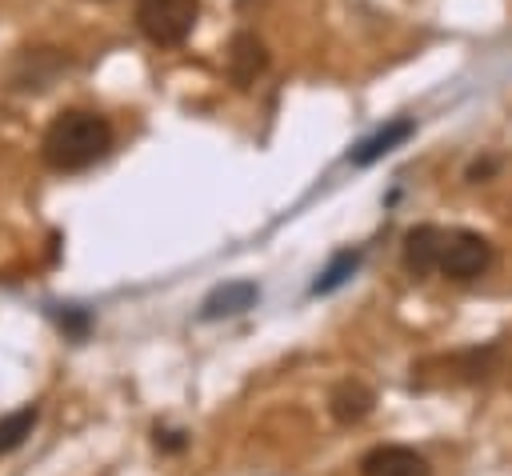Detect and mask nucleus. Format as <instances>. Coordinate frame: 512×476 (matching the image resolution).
I'll use <instances>...</instances> for the list:
<instances>
[{"instance_id": "nucleus-8", "label": "nucleus", "mask_w": 512, "mask_h": 476, "mask_svg": "<svg viewBox=\"0 0 512 476\" xmlns=\"http://www.w3.org/2000/svg\"><path fill=\"white\" fill-rule=\"evenodd\" d=\"M416 132V120H408V116H400V120H388L384 128H376L372 136H364L352 152H348V160L356 164V168H368V164H376L380 156H388L392 148H400L408 136Z\"/></svg>"}, {"instance_id": "nucleus-1", "label": "nucleus", "mask_w": 512, "mask_h": 476, "mask_svg": "<svg viewBox=\"0 0 512 476\" xmlns=\"http://www.w3.org/2000/svg\"><path fill=\"white\" fill-rule=\"evenodd\" d=\"M112 124L88 108H64L52 116L40 140V156L52 172H84L112 152Z\"/></svg>"}, {"instance_id": "nucleus-5", "label": "nucleus", "mask_w": 512, "mask_h": 476, "mask_svg": "<svg viewBox=\"0 0 512 476\" xmlns=\"http://www.w3.org/2000/svg\"><path fill=\"white\" fill-rule=\"evenodd\" d=\"M268 68V48L256 32H236L228 44V76L236 88H252L256 76H264Z\"/></svg>"}, {"instance_id": "nucleus-4", "label": "nucleus", "mask_w": 512, "mask_h": 476, "mask_svg": "<svg viewBox=\"0 0 512 476\" xmlns=\"http://www.w3.org/2000/svg\"><path fill=\"white\" fill-rule=\"evenodd\" d=\"M360 476H432V464L404 444H380L372 452H364L360 460Z\"/></svg>"}, {"instance_id": "nucleus-13", "label": "nucleus", "mask_w": 512, "mask_h": 476, "mask_svg": "<svg viewBox=\"0 0 512 476\" xmlns=\"http://www.w3.org/2000/svg\"><path fill=\"white\" fill-rule=\"evenodd\" d=\"M188 440L184 432H168V428H156V448H168V452H180Z\"/></svg>"}, {"instance_id": "nucleus-6", "label": "nucleus", "mask_w": 512, "mask_h": 476, "mask_svg": "<svg viewBox=\"0 0 512 476\" xmlns=\"http://www.w3.org/2000/svg\"><path fill=\"white\" fill-rule=\"evenodd\" d=\"M440 244H444V228H436V224L408 228L404 232V252H400L404 268L412 276H432L436 272V260H440Z\"/></svg>"}, {"instance_id": "nucleus-9", "label": "nucleus", "mask_w": 512, "mask_h": 476, "mask_svg": "<svg viewBox=\"0 0 512 476\" xmlns=\"http://www.w3.org/2000/svg\"><path fill=\"white\" fill-rule=\"evenodd\" d=\"M372 404H376V392L360 380H340L328 396V412L336 424H360L372 412Z\"/></svg>"}, {"instance_id": "nucleus-7", "label": "nucleus", "mask_w": 512, "mask_h": 476, "mask_svg": "<svg viewBox=\"0 0 512 476\" xmlns=\"http://www.w3.org/2000/svg\"><path fill=\"white\" fill-rule=\"evenodd\" d=\"M260 300V288L252 280H228V284H216L204 304H200V320H224V316H240L248 312L252 304Z\"/></svg>"}, {"instance_id": "nucleus-10", "label": "nucleus", "mask_w": 512, "mask_h": 476, "mask_svg": "<svg viewBox=\"0 0 512 476\" xmlns=\"http://www.w3.org/2000/svg\"><path fill=\"white\" fill-rule=\"evenodd\" d=\"M36 420H40L36 404H24V408H16V412L0 416V452H16V448H20V444L32 436Z\"/></svg>"}, {"instance_id": "nucleus-3", "label": "nucleus", "mask_w": 512, "mask_h": 476, "mask_svg": "<svg viewBox=\"0 0 512 476\" xmlns=\"http://www.w3.org/2000/svg\"><path fill=\"white\" fill-rule=\"evenodd\" d=\"M492 264V244L472 232V228H444V244H440V260H436V272L456 280V284H468L476 276H484Z\"/></svg>"}, {"instance_id": "nucleus-12", "label": "nucleus", "mask_w": 512, "mask_h": 476, "mask_svg": "<svg viewBox=\"0 0 512 476\" xmlns=\"http://www.w3.org/2000/svg\"><path fill=\"white\" fill-rule=\"evenodd\" d=\"M52 316H56V324H60V328H64L72 340H84V336H88V324H92V316H88L84 308L68 304V308H56Z\"/></svg>"}, {"instance_id": "nucleus-11", "label": "nucleus", "mask_w": 512, "mask_h": 476, "mask_svg": "<svg viewBox=\"0 0 512 476\" xmlns=\"http://www.w3.org/2000/svg\"><path fill=\"white\" fill-rule=\"evenodd\" d=\"M356 268H360V252H356V248H344V252H336V256H332V264H328V268L316 276L312 292H316V296H324V292H336L340 284H348V276H352Z\"/></svg>"}, {"instance_id": "nucleus-2", "label": "nucleus", "mask_w": 512, "mask_h": 476, "mask_svg": "<svg viewBox=\"0 0 512 476\" xmlns=\"http://www.w3.org/2000/svg\"><path fill=\"white\" fill-rule=\"evenodd\" d=\"M196 16L200 0H136V24L160 48L184 44L196 28Z\"/></svg>"}, {"instance_id": "nucleus-14", "label": "nucleus", "mask_w": 512, "mask_h": 476, "mask_svg": "<svg viewBox=\"0 0 512 476\" xmlns=\"http://www.w3.org/2000/svg\"><path fill=\"white\" fill-rule=\"evenodd\" d=\"M492 168H496V160H484V164H480V160H476V164H472V168H468V180H480V176H488V172H492Z\"/></svg>"}]
</instances>
